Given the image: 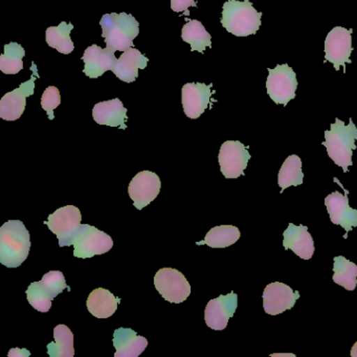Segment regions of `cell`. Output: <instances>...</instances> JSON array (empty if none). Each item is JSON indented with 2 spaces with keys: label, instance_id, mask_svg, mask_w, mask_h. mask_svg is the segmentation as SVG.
Returning a JSON list of instances; mask_svg holds the SVG:
<instances>
[{
  "label": "cell",
  "instance_id": "16",
  "mask_svg": "<svg viewBox=\"0 0 357 357\" xmlns=\"http://www.w3.org/2000/svg\"><path fill=\"white\" fill-rule=\"evenodd\" d=\"M212 85L204 83H187L181 89V102L183 112L188 118L196 120L199 118L211 102Z\"/></svg>",
  "mask_w": 357,
  "mask_h": 357
},
{
  "label": "cell",
  "instance_id": "35",
  "mask_svg": "<svg viewBox=\"0 0 357 357\" xmlns=\"http://www.w3.org/2000/svg\"><path fill=\"white\" fill-rule=\"evenodd\" d=\"M351 356L357 357V342L353 344L352 349H351Z\"/></svg>",
  "mask_w": 357,
  "mask_h": 357
},
{
  "label": "cell",
  "instance_id": "14",
  "mask_svg": "<svg viewBox=\"0 0 357 357\" xmlns=\"http://www.w3.org/2000/svg\"><path fill=\"white\" fill-rule=\"evenodd\" d=\"M238 307V296L229 292L227 296H219L206 304L204 319L208 327L213 330H223L227 328L229 319L235 314Z\"/></svg>",
  "mask_w": 357,
  "mask_h": 357
},
{
  "label": "cell",
  "instance_id": "34",
  "mask_svg": "<svg viewBox=\"0 0 357 357\" xmlns=\"http://www.w3.org/2000/svg\"><path fill=\"white\" fill-rule=\"evenodd\" d=\"M31 352L26 349H20V348H13L11 349L9 353H8V356L10 357H26L30 356Z\"/></svg>",
  "mask_w": 357,
  "mask_h": 357
},
{
  "label": "cell",
  "instance_id": "29",
  "mask_svg": "<svg viewBox=\"0 0 357 357\" xmlns=\"http://www.w3.org/2000/svg\"><path fill=\"white\" fill-rule=\"evenodd\" d=\"M26 51L20 43H11L5 45V53L0 56V70L6 75H16L24 68Z\"/></svg>",
  "mask_w": 357,
  "mask_h": 357
},
{
  "label": "cell",
  "instance_id": "7",
  "mask_svg": "<svg viewBox=\"0 0 357 357\" xmlns=\"http://www.w3.org/2000/svg\"><path fill=\"white\" fill-rule=\"evenodd\" d=\"M154 285L165 300L175 304L185 302L191 294L189 282L174 268L160 269L154 277Z\"/></svg>",
  "mask_w": 357,
  "mask_h": 357
},
{
  "label": "cell",
  "instance_id": "5",
  "mask_svg": "<svg viewBox=\"0 0 357 357\" xmlns=\"http://www.w3.org/2000/svg\"><path fill=\"white\" fill-rule=\"evenodd\" d=\"M70 245H74V257L76 258H93L109 252L114 246V240L97 227L81 225L73 236Z\"/></svg>",
  "mask_w": 357,
  "mask_h": 357
},
{
  "label": "cell",
  "instance_id": "9",
  "mask_svg": "<svg viewBox=\"0 0 357 357\" xmlns=\"http://www.w3.org/2000/svg\"><path fill=\"white\" fill-rule=\"evenodd\" d=\"M250 160V152L241 142L227 141L220 147L218 160L225 178H238L243 175Z\"/></svg>",
  "mask_w": 357,
  "mask_h": 357
},
{
  "label": "cell",
  "instance_id": "21",
  "mask_svg": "<svg viewBox=\"0 0 357 357\" xmlns=\"http://www.w3.org/2000/svg\"><path fill=\"white\" fill-rule=\"evenodd\" d=\"M93 118L99 125L119 127L121 129L127 128V109L118 98L96 104L93 110Z\"/></svg>",
  "mask_w": 357,
  "mask_h": 357
},
{
  "label": "cell",
  "instance_id": "20",
  "mask_svg": "<svg viewBox=\"0 0 357 357\" xmlns=\"http://www.w3.org/2000/svg\"><path fill=\"white\" fill-rule=\"evenodd\" d=\"M114 357H137L146 350L147 338L130 328H119L114 333Z\"/></svg>",
  "mask_w": 357,
  "mask_h": 357
},
{
  "label": "cell",
  "instance_id": "2",
  "mask_svg": "<svg viewBox=\"0 0 357 357\" xmlns=\"http://www.w3.org/2000/svg\"><path fill=\"white\" fill-rule=\"evenodd\" d=\"M357 127L352 119L346 125L344 121L335 119V123L330 125L329 130L325 131L323 146L327 149L328 155L336 166L340 167L344 173L352 166L353 150L356 149Z\"/></svg>",
  "mask_w": 357,
  "mask_h": 357
},
{
  "label": "cell",
  "instance_id": "33",
  "mask_svg": "<svg viewBox=\"0 0 357 357\" xmlns=\"http://www.w3.org/2000/svg\"><path fill=\"white\" fill-rule=\"evenodd\" d=\"M190 7H197L194 0H171V9L176 13H181L185 12L187 15H189L188 9Z\"/></svg>",
  "mask_w": 357,
  "mask_h": 357
},
{
  "label": "cell",
  "instance_id": "30",
  "mask_svg": "<svg viewBox=\"0 0 357 357\" xmlns=\"http://www.w3.org/2000/svg\"><path fill=\"white\" fill-rule=\"evenodd\" d=\"M26 296L31 306L34 307L37 311L47 312L52 308V301L53 296L50 294L49 290L43 286V282H34L30 284Z\"/></svg>",
  "mask_w": 357,
  "mask_h": 357
},
{
  "label": "cell",
  "instance_id": "1",
  "mask_svg": "<svg viewBox=\"0 0 357 357\" xmlns=\"http://www.w3.org/2000/svg\"><path fill=\"white\" fill-rule=\"evenodd\" d=\"M31 250L30 233L20 220H9L0 227V263L17 268L28 259Z\"/></svg>",
  "mask_w": 357,
  "mask_h": 357
},
{
  "label": "cell",
  "instance_id": "4",
  "mask_svg": "<svg viewBox=\"0 0 357 357\" xmlns=\"http://www.w3.org/2000/svg\"><path fill=\"white\" fill-rule=\"evenodd\" d=\"M262 13L255 9L250 0H229L223 5L221 24L237 37L256 34L261 26Z\"/></svg>",
  "mask_w": 357,
  "mask_h": 357
},
{
  "label": "cell",
  "instance_id": "22",
  "mask_svg": "<svg viewBox=\"0 0 357 357\" xmlns=\"http://www.w3.org/2000/svg\"><path fill=\"white\" fill-rule=\"evenodd\" d=\"M120 302L109 290L97 288L93 290L87 298L86 306L89 312L98 319H108L114 315Z\"/></svg>",
  "mask_w": 357,
  "mask_h": 357
},
{
  "label": "cell",
  "instance_id": "8",
  "mask_svg": "<svg viewBox=\"0 0 357 357\" xmlns=\"http://www.w3.org/2000/svg\"><path fill=\"white\" fill-rule=\"evenodd\" d=\"M352 30L335 26L330 31L325 40V61L333 64L335 70H340V66L346 72V63H351L350 56L352 54Z\"/></svg>",
  "mask_w": 357,
  "mask_h": 357
},
{
  "label": "cell",
  "instance_id": "31",
  "mask_svg": "<svg viewBox=\"0 0 357 357\" xmlns=\"http://www.w3.org/2000/svg\"><path fill=\"white\" fill-rule=\"evenodd\" d=\"M41 282H43V286L49 290L53 298H55L58 294H62L63 290L68 288L66 278H64L63 273L59 271H52L45 273Z\"/></svg>",
  "mask_w": 357,
  "mask_h": 357
},
{
  "label": "cell",
  "instance_id": "32",
  "mask_svg": "<svg viewBox=\"0 0 357 357\" xmlns=\"http://www.w3.org/2000/svg\"><path fill=\"white\" fill-rule=\"evenodd\" d=\"M61 104V95L59 89L55 86H49L41 98V106L47 112L50 120H54V110Z\"/></svg>",
  "mask_w": 357,
  "mask_h": 357
},
{
  "label": "cell",
  "instance_id": "28",
  "mask_svg": "<svg viewBox=\"0 0 357 357\" xmlns=\"http://www.w3.org/2000/svg\"><path fill=\"white\" fill-rule=\"evenodd\" d=\"M334 283L342 286L348 291H353L357 286V265L347 260L344 257L334 258Z\"/></svg>",
  "mask_w": 357,
  "mask_h": 357
},
{
  "label": "cell",
  "instance_id": "24",
  "mask_svg": "<svg viewBox=\"0 0 357 357\" xmlns=\"http://www.w3.org/2000/svg\"><path fill=\"white\" fill-rule=\"evenodd\" d=\"M181 38L191 45L192 52L204 53L206 47L212 45L210 33L206 32L204 24L198 20H189L183 26Z\"/></svg>",
  "mask_w": 357,
  "mask_h": 357
},
{
  "label": "cell",
  "instance_id": "15",
  "mask_svg": "<svg viewBox=\"0 0 357 357\" xmlns=\"http://www.w3.org/2000/svg\"><path fill=\"white\" fill-rule=\"evenodd\" d=\"M325 206L331 222L340 225L346 231L344 238H347L349 231L357 227V210L349 206L348 191L344 190V195L340 192L329 194L325 198Z\"/></svg>",
  "mask_w": 357,
  "mask_h": 357
},
{
  "label": "cell",
  "instance_id": "12",
  "mask_svg": "<svg viewBox=\"0 0 357 357\" xmlns=\"http://www.w3.org/2000/svg\"><path fill=\"white\" fill-rule=\"evenodd\" d=\"M162 181L155 173L142 171L129 183L128 193L137 210L149 206L160 194Z\"/></svg>",
  "mask_w": 357,
  "mask_h": 357
},
{
  "label": "cell",
  "instance_id": "17",
  "mask_svg": "<svg viewBox=\"0 0 357 357\" xmlns=\"http://www.w3.org/2000/svg\"><path fill=\"white\" fill-rule=\"evenodd\" d=\"M114 53L116 52L108 47L102 49L96 45L87 47L82 57L85 64L83 73L89 78L97 79L105 74L107 70H112L118 60Z\"/></svg>",
  "mask_w": 357,
  "mask_h": 357
},
{
  "label": "cell",
  "instance_id": "11",
  "mask_svg": "<svg viewBox=\"0 0 357 357\" xmlns=\"http://www.w3.org/2000/svg\"><path fill=\"white\" fill-rule=\"evenodd\" d=\"M35 75L22 83L17 89L3 96L0 100V118L5 121H17L22 118L26 106V98L35 93V81L38 78L36 66L33 63Z\"/></svg>",
  "mask_w": 357,
  "mask_h": 357
},
{
  "label": "cell",
  "instance_id": "23",
  "mask_svg": "<svg viewBox=\"0 0 357 357\" xmlns=\"http://www.w3.org/2000/svg\"><path fill=\"white\" fill-rule=\"evenodd\" d=\"M304 174L302 172V160L300 156L292 154L286 158L278 175V185L283 193L287 188L298 187L303 183Z\"/></svg>",
  "mask_w": 357,
  "mask_h": 357
},
{
  "label": "cell",
  "instance_id": "10",
  "mask_svg": "<svg viewBox=\"0 0 357 357\" xmlns=\"http://www.w3.org/2000/svg\"><path fill=\"white\" fill-rule=\"evenodd\" d=\"M81 220L82 215L80 210L75 206H66L50 215L45 223L51 231L57 236L59 245L64 248L70 246L73 236L81 225Z\"/></svg>",
  "mask_w": 357,
  "mask_h": 357
},
{
  "label": "cell",
  "instance_id": "27",
  "mask_svg": "<svg viewBox=\"0 0 357 357\" xmlns=\"http://www.w3.org/2000/svg\"><path fill=\"white\" fill-rule=\"evenodd\" d=\"M239 229L234 225H220L215 227L208 231L204 241L197 242L200 244H206L213 248H225L235 244L240 239Z\"/></svg>",
  "mask_w": 357,
  "mask_h": 357
},
{
  "label": "cell",
  "instance_id": "6",
  "mask_svg": "<svg viewBox=\"0 0 357 357\" xmlns=\"http://www.w3.org/2000/svg\"><path fill=\"white\" fill-rule=\"evenodd\" d=\"M266 81L267 93L275 104L286 106L296 98L298 80L294 70L288 64L269 68Z\"/></svg>",
  "mask_w": 357,
  "mask_h": 357
},
{
  "label": "cell",
  "instance_id": "25",
  "mask_svg": "<svg viewBox=\"0 0 357 357\" xmlns=\"http://www.w3.org/2000/svg\"><path fill=\"white\" fill-rule=\"evenodd\" d=\"M54 342L47 344V354L51 357H73L75 355L74 334L66 325L56 326Z\"/></svg>",
  "mask_w": 357,
  "mask_h": 357
},
{
  "label": "cell",
  "instance_id": "13",
  "mask_svg": "<svg viewBox=\"0 0 357 357\" xmlns=\"http://www.w3.org/2000/svg\"><path fill=\"white\" fill-rule=\"evenodd\" d=\"M262 298L265 312L269 315H278L294 306L300 298V292L294 291L281 282H273L265 287Z\"/></svg>",
  "mask_w": 357,
  "mask_h": 357
},
{
  "label": "cell",
  "instance_id": "26",
  "mask_svg": "<svg viewBox=\"0 0 357 357\" xmlns=\"http://www.w3.org/2000/svg\"><path fill=\"white\" fill-rule=\"evenodd\" d=\"M73 29V24H66V22H62L58 26L47 28L45 39L49 47L57 50L63 55H70L75 49L74 43L70 39Z\"/></svg>",
  "mask_w": 357,
  "mask_h": 357
},
{
  "label": "cell",
  "instance_id": "18",
  "mask_svg": "<svg viewBox=\"0 0 357 357\" xmlns=\"http://www.w3.org/2000/svg\"><path fill=\"white\" fill-rule=\"evenodd\" d=\"M283 246L286 250H291L303 260H309L314 254V242L312 236L305 225L289 223L283 234Z\"/></svg>",
  "mask_w": 357,
  "mask_h": 357
},
{
  "label": "cell",
  "instance_id": "19",
  "mask_svg": "<svg viewBox=\"0 0 357 357\" xmlns=\"http://www.w3.org/2000/svg\"><path fill=\"white\" fill-rule=\"evenodd\" d=\"M148 58L135 47L125 51L116 60L112 72L123 82L132 83L139 77V70L147 68Z\"/></svg>",
  "mask_w": 357,
  "mask_h": 357
},
{
  "label": "cell",
  "instance_id": "3",
  "mask_svg": "<svg viewBox=\"0 0 357 357\" xmlns=\"http://www.w3.org/2000/svg\"><path fill=\"white\" fill-rule=\"evenodd\" d=\"M100 26L106 47L114 52H125L132 47L133 41L139 33V22L127 13L105 14Z\"/></svg>",
  "mask_w": 357,
  "mask_h": 357
}]
</instances>
